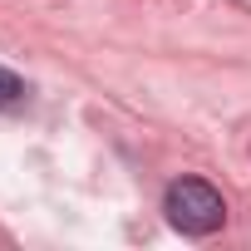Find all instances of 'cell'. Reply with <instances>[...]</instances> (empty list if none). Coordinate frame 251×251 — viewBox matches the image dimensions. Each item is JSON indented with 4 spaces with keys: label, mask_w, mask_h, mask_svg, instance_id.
<instances>
[{
    "label": "cell",
    "mask_w": 251,
    "mask_h": 251,
    "mask_svg": "<svg viewBox=\"0 0 251 251\" xmlns=\"http://www.w3.org/2000/svg\"><path fill=\"white\" fill-rule=\"evenodd\" d=\"M163 212H168V222H173L177 231H187V236H212V231L226 222L222 192H217L212 182H202V177H177V182L168 187V197H163Z\"/></svg>",
    "instance_id": "6da1fadb"
},
{
    "label": "cell",
    "mask_w": 251,
    "mask_h": 251,
    "mask_svg": "<svg viewBox=\"0 0 251 251\" xmlns=\"http://www.w3.org/2000/svg\"><path fill=\"white\" fill-rule=\"evenodd\" d=\"M20 99H25V84H20V74L0 69V108H10V103H20Z\"/></svg>",
    "instance_id": "7a4b0ae2"
}]
</instances>
